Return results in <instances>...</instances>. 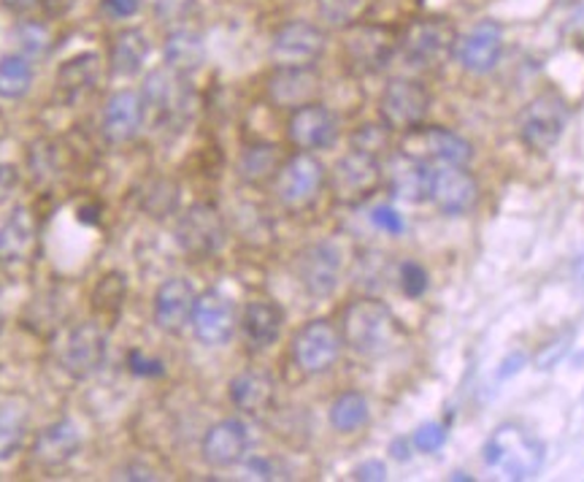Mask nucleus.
Listing matches in <instances>:
<instances>
[{"label":"nucleus","mask_w":584,"mask_h":482,"mask_svg":"<svg viewBox=\"0 0 584 482\" xmlns=\"http://www.w3.org/2000/svg\"><path fill=\"white\" fill-rule=\"evenodd\" d=\"M341 341L363 358L387 356L401 339V325L379 299L350 301L341 312Z\"/></svg>","instance_id":"f257e3e1"},{"label":"nucleus","mask_w":584,"mask_h":482,"mask_svg":"<svg viewBox=\"0 0 584 482\" xmlns=\"http://www.w3.org/2000/svg\"><path fill=\"white\" fill-rule=\"evenodd\" d=\"M485 463L492 469H501L509 480H531L542 472L547 461V447L531 431L520 425H501L496 434L485 442Z\"/></svg>","instance_id":"f03ea898"},{"label":"nucleus","mask_w":584,"mask_h":482,"mask_svg":"<svg viewBox=\"0 0 584 482\" xmlns=\"http://www.w3.org/2000/svg\"><path fill=\"white\" fill-rule=\"evenodd\" d=\"M401 155L425 166H469L474 160V144L443 125H417L403 133Z\"/></svg>","instance_id":"7ed1b4c3"},{"label":"nucleus","mask_w":584,"mask_h":482,"mask_svg":"<svg viewBox=\"0 0 584 482\" xmlns=\"http://www.w3.org/2000/svg\"><path fill=\"white\" fill-rule=\"evenodd\" d=\"M571 109L563 95L542 93L520 111L516 131H520L522 144L533 153H549L555 144L563 138L565 125H569Z\"/></svg>","instance_id":"20e7f679"},{"label":"nucleus","mask_w":584,"mask_h":482,"mask_svg":"<svg viewBox=\"0 0 584 482\" xmlns=\"http://www.w3.org/2000/svg\"><path fill=\"white\" fill-rule=\"evenodd\" d=\"M385 182L381 162L374 155H365L361 149H350L336 160V166L328 173V188L336 204L341 206H361Z\"/></svg>","instance_id":"39448f33"},{"label":"nucleus","mask_w":584,"mask_h":482,"mask_svg":"<svg viewBox=\"0 0 584 482\" xmlns=\"http://www.w3.org/2000/svg\"><path fill=\"white\" fill-rule=\"evenodd\" d=\"M328 173H325L323 160L314 158L312 153H295L279 168L273 188H277V198L284 209L303 212L319 198Z\"/></svg>","instance_id":"423d86ee"},{"label":"nucleus","mask_w":584,"mask_h":482,"mask_svg":"<svg viewBox=\"0 0 584 482\" xmlns=\"http://www.w3.org/2000/svg\"><path fill=\"white\" fill-rule=\"evenodd\" d=\"M430 111V93L423 82L398 80L387 82L379 98V117L392 133H406L412 128L423 125V120Z\"/></svg>","instance_id":"0eeeda50"},{"label":"nucleus","mask_w":584,"mask_h":482,"mask_svg":"<svg viewBox=\"0 0 584 482\" xmlns=\"http://www.w3.org/2000/svg\"><path fill=\"white\" fill-rule=\"evenodd\" d=\"M228 241V226L215 204H193L177 222V244L195 261L217 255Z\"/></svg>","instance_id":"6e6552de"},{"label":"nucleus","mask_w":584,"mask_h":482,"mask_svg":"<svg viewBox=\"0 0 584 482\" xmlns=\"http://www.w3.org/2000/svg\"><path fill=\"white\" fill-rule=\"evenodd\" d=\"M398 33L385 25H355L344 36V60L346 69L355 74L368 76L387 69L398 49Z\"/></svg>","instance_id":"1a4fd4ad"},{"label":"nucleus","mask_w":584,"mask_h":482,"mask_svg":"<svg viewBox=\"0 0 584 482\" xmlns=\"http://www.w3.org/2000/svg\"><path fill=\"white\" fill-rule=\"evenodd\" d=\"M341 334L330 321H312L292 336V361L308 377L330 372L341 356Z\"/></svg>","instance_id":"9d476101"},{"label":"nucleus","mask_w":584,"mask_h":482,"mask_svg":"<svg viewBox=\"0 0 584 482\" xmlns=\"http://www.w3.org/2000/svg\"><path fill=\"white\" fill-rule=\"evenodd\" d=\"M328 47V36L323 27L312 22H288L273 33L271 58L277 69H312Z\"/></svg>","instance_id":"9b49d317"},{"label":"nucleus","mask_w":584,"mask_h":482,"mask_svg":"<svg viewBox=\"0 0 584 482\" xmlns=\"http://www.w3.org/2000/svg\"><path fill=\"white\" fill-rule=\"evenodd\" d=\"M344 272V255L333 241H317L306 250L297 252L295 274L301 279L303 290L314 299H328L336 293Z\"/></svg>","instance_id":"f8f14e48"},{"label":"nucleus","mask_w":584,"mask_h":482,"mask_svg":"<svg viewBox=\"0 0 584 482\" xmlns=\"http://www.w3.org/2000/svg\"><path fill=\"white\" fill-rule=\"evenodd\" d=\"M428 198L441 215H469L479 204V182L465 166H430Z\"/></svg>","instance_id":"ddd939ff"},{"label":"nucleus","mask_w":584,"mask_h":482,"mask_svg":"<svg viewBox=\"0 0 584 482\" xmlns=\"http://www.w3.org/2000/svg\"><path fill=\"white\" fill-rule=\"evenodd\" d=\"M106 347H109V336H106L104 325L98 323H78L65 334L63 347H60V366L73 379H87L104 366Z\"/></svg>","instance_id":"4468645a"},{"label":"nucleus","mask_w":584,"mask_h":482,"mask_svg":"<svg viewBox=\"0 0 584 482\" xmlns=\"http://www.w3.org/2000/svg\"><path fill=\"white\" fill-rule=\"evenodd\" d=\"M503 52V27L496 20H482L454 38L452 58L469 74L485 76L498 65Z\"/></svg>","instance_id":"2eb2a0df"},{"label":"nucleus","mask_w":584,"mask_h":482,"mask_svg":"<svg viewBox=\"0 0 584 482\" xmlns=\"http://www.w3.org/2000/svg\"><path fill=\"white\" fill-rule=\"evenodd\" d=\"M288 138L297 153H317L333 147L339 138V117L319 100L292 109L288 120Z\"/></svg>","instance_id":"dca6fc26"},{"label":"nucleus","mask_w":584,"mask_h":482,"mask_svg":"<svg viewBox=\"0 0 584 482\" xmlns=\"http://www.w3.org/2000/svg\"><path fill=\"white\" fill-rule=\"evenodd\" d=\"M454 27L447 20H419L406 27L398 47L403 49V58L419 69H430V65L441 63L447 55H452L454 47Z\"/></svg>","instance_id":"f3484780"},{"label":"nucleus","mask_w":584,"mask_h":482,"mask_svg":"<svg viewBox=\"0 0 584 482\" xmlns=\"http://www.w3.org/2000/svg\"><path fill=\"white\" fill-rule=\"evenodd\" d=\"M193 334L200 345L206 347H224L233 339L235 328H239V315H235V304L222 293V290H204L195 299L193 310Z\"/></svg>","instance_id":"a211bd4d"},{"label":"nucleus","mask_w":584,"mask_h":482,"mask_svg":"<svg viewBox=\"0 0 584 482\" xmlns=\"http://www.w3.org/2000/svg\"><path fill=\"white\" fill-rule=\"evenodd\" d=\"M146 106L136 89H117L100 115V133L109 144H127L138 136L144 125Z\"/></svg>","instance_id":"6ab92c4d"},{"label":"nucleus","mask_w":584,"mask_h":482,"mask_svg":"<svg viewBox=\"0 0 584 482\" xmlns=\"http://www.w3.org/2000/svg\"><path fill=\"white\" fill-rule=\"evenodd\" d=\"M250 450V431L239 418H224L211 425L200 442L204 461L211 469H230L239 467Z\"/></svg>","instance_id":"aec40b11"},{"label":"nucleus","mask_w":584,"mask_h":482,"mask_svg":"<svg viewBox=\"0 0 584 482\" xmlns=\"http://www.w3.org/2000/svg\"><path fill=\"white\" fill-rule=\"evenodd\" d=\"M195 290L184 277H171L155 293V323L166 334H182L193 321Z\"/></svg>","instance_id":"412c9836"},{"label":"nucleus","mask_w":584,"mask_h":482,"mask_svg":"<svg viewBox=\"0 0 584 482\" xmlns=\"http://www.w3.org/2000/svg\"><path fill=\"white\" fill-rule=\"evenodd\" d=\"M78 450H82V434L73 420L63 418L38 431L33 442V461L41 463L44 469H58L73 461Z\"/></svg>","instance_id":"4be33fe9"},{"label":"nucleus","mask_w":584,"mask_h":482,"mask_svg":"<svg viewBox=\"0 0 584 482\" xmlns=\"http://www.w3.org/2000/svg\"><path fill=\"white\" fill-rule=\"evenodd\" d=\"M319 87H323V82H319L314 65L312 69H277L268 76L266 93L273 106L297 109V106L317 100Z\"/></svg>","instance_id":"5701e85b"},{"label":"nucleus","mask_w":584,"mask_h":482,"mask_svg":"<svg viewBox=\"0 0 584 482\" xmlns=\"http://www.w3.org/2000/svg\"><path fill=\"white\" fill-rule=\"evenodd\" d=\"M100 82V58L95 52L76 55L60 65L54 76V93L65 106H78L95 93Z\"/></svg>","instance_id":"b1692460"},{"label":"nucleus","mask_w":584,"mask_h":482,"mask_svg":"<svg viewBox=\"0 0 584 482\" xmlns=\"http://www.w3.org/2000/svg\"><path fill=\"white\" fill-rule=\"evenodd\" d=\"M284 328V312L277 301L268 299H255L244 306V315H241V330H244V339L252 350H268L279 341Z\"/></svg>","instance_id":"393cba45"},{"label":"nucleus","mask_w":584,"mask_h":482,"mask_svg":"<svg viewBox=\"0 0 584 482\" xmlns=\"http://www.w3.org/2000/svg\"><path fill=\"white\" fill-rule=\"evenodd\" d=\"M228 396L239 412L263 414L277 401V383H273V377L268 372L250 369V372H241L230 379Z\"/></svg>","instance_id":"a878e982"},{"label":"nucleus","mask_w":584,"mask_h":482,"mask_svg":"<svg viewBox=\"0 0 584 482\" xmlns=\"http://www.w3.org/2000/svg\"><path fill=\"white\" fill-rule=\"evenodd\" d=\"M38 226L31 209L16 206L0 226V261L3 263H25L36 252Z\"/></svg>","instance_id":"bb28decb"},{"label":"nucleus","mask_w":584,"mask_h":482,"mask_svg":"<svg viewBox=\"0 0 584 482\" xmlns=\"http://www.w3.org/2000/svg\"><path fill=\"white\" fill-rule=\"evenodd\" d=\"M142 98L146 111H151L157 120H171L184 109L187 93L179 84V74H173L171 69H157L146 76Z\"/></svg>","instance_id":"cd10ccee"},{"label":"nucleus","mask_w":584,"mask_h":482,"mask_svg":"<svg viewBox=\"0 0 584 482\" xmlns=\"http://www.w3.org/2000/svg\"><path fill=\"white\" fill-rule=\"evenodd\" d=\"M387 188H390V193L396 195V198L409 201V204H419V201L428 198L430 166L406 158V155H398L390 166Z\"/></svg>","instance_id":"c85d7f7f"},{"label":"nucleus","mask_w":584,"mask_h":482,"mask_svg":"<svg viewBox=\"0 0 584 482\" xmlns=\"http://www.w3.org/2000/svg\"><path fill=\"white\" fill-rule=\"evenodd\" d=\"M146 55H149V38H146L138 27L120 31L114 36V41H111L109 52L111 74L120 76V80H131V76L142 74Z\"/></svg>","instance_id":"c756f323"},{"label":"nucleus","mask_w":584,"mask_h":482,"mask_svg":"<svg viewBox=\"0 0 584 482\" xmlns=\"http://www.w3.org/2000/svg\"><path fill=\"white\" fill-rule=\"evenodd\" d=\"M166 65L179 76L195 74V71L204 65L206 60V47L204 38L195 31H187V27H179L171 36L166 38Z\"/></svg>","instance_id":"7c9ffc66"},{"label":"nucleus","mask_w":584,"mask_h":482,"mask_svg":"<svg viewBox=\"0 0 584 482\" xmlns=\"http://www.w3.org/2000/svg\"><path fill=\"white\" fill-rule=\"evenodd\" d=\"M282 162H284L282 149H279L277 144H266V142L250 144L239 158V177L244 179L246 184L273 182L279 168H282Z\"/></svg>","instance_id":"2f4dec72"},{"label":"nucleus","mask_w":584,"mask_h":482,"mask_svg":"<svg viewBox=\"0 0 584 482\" xmlns=\"http://www.w3.org/2000/svg\"><path fill=\"white\" fill-rule=\"evenodd\" d=\"M328 420L330 425H333V431H339V434H355V431H361L370 420L368 399H365L361 390H344V394L336 396L333 403H330Z\"/></svg>","instance_id":"473e14b6"},{"label":"nucleus","mask_w":584,"mask_h":482,"mask_svg":"<svg viewBox=\"0 0 584 482\" xmlns=\"http://www.w3.org/2000/svg\"><path fill=\"white\" fill-rule=\"evenodd\" d=\"M127 299V277L120 272H109L98 279L93 290V312L104 317H120Z\"/></svg>","instance_id":"72a5a7b5"},{"label":"nucleus","mask_w":584,"mask_h":482,"mask_svg":"<svg viewBox=\"0 0 584 482\" xmlns=\"http://www.w3.org/2000/svg\"><path fill=\"white\" fill-rule=\"evenodd\" d=\"M33 87V65L22 55H9L0 60V98L20 100Z\"/></svg>","instance_id":"f704fd0d"},{"label":"nucleus","mask_w":584,"mask_h":482,"mask_svg":"<svg viewBox=\"0 0 584 482\" xmlns=\"http://www.w3.org/2000/svg\"><path fill=\"white\" fill-rule=\"evenodd\" d=\"M27 418L14 403H0V463L14 458L25 445Z\"/></svg>","instance_id":"c9c22d12"},{"label":"nucleus","mask_w":584,"mask_h":482,"mask_svg":"<svg viewBox=\"0 0 584 482\" xmlns=\"http://www.w3.org/2000/svg\"><path fill=\"white\" fill-rule=\"evenodd\" d=\"M179 206V188L171 179H160V182L149 184L144 195V209L151 217H168L171 212H177Z\"/></svg>","instance_id":"e433bc0d"},{"label":"nucleus","mask_w":584,"mask_h":482,"mask_svg":"<svg viewBox=\"0 0 584 482\" xmlns=\"http://www.w3.org/2000/svg\"><path fill=\"white\" fill-rule=\"evenodd\" d=\"M390 128L381 122V125H361L355 133H352V149H361L365 155H374L379 158L381 153L390 149Z\"/></svg>","instance_id":"4c0bfd02"},{"label":"nucleus","mask_w":584,"mask_h":482,"mask_svg":"<svg viewBox=\"0 0 584 482\" xmlns=\"http://www.w3.org/2000/svg\"><path fill=\"white\" fill-rule=\"evenodd\" d=\"M16 38H20V47L27 58H47L49 49H52V33L47 31L38 22H25L16 31Z\"/></svg>","instance_id":"58836bf2"},{"label":"nucleus","mask_w":584,"mask_h":482,"mask_svg":"<svg viewBox=\"0 0 584 482\" xmlns=\"http://www.w3.org/2000/svg\"><path fill=\"white\" fill-rule=\"evenodd\" d=\"M414 450L423 453V456H434L447 445V425L443 423H423L412 434Z\"/></svg>","instance_id":"ea45409f"},{"label":"nucleus","mask_w":584,"mask_h":482,"mask_svg":"<svg viewBox=\"0 0 584 482\" xmlns=\"http://www.w3.org/2000/svg\"><path fill=\"white\" fill-rule=\"evenodd\" d=\"M401 290L409 296V299H423L425 290H428V272L419 266L417 261H406L401 266Z\"/></svg>","instance_id":"a19ab883"},{"label":"nucleus","mask_w":584,"mask_h":482,"mask_svg":"<svg viewBox=\"0 0 584 482\" xmlns=\"http://www.w3.org/2000/svg\"><path fill=\"white\" fill-rule=\"evenodd\" d=\"M319 11H323L333 25H350V22L361 14V0H323Z\"/></svg>","instance_id":"79ce46f5"},{"label":"nucleus","mask_w":584,"mask_h":482,"mask_svg":"<svg viewBox=\"0 0 584 482\" xmlns=\"http://www.w3.org/2000/svg\"><path fill=\"white\" fill-rule=\"evenodd\" d=\"M571 339H574V334L569 330V334H563L560 339L549 341V345L542 350V356L536 358V369H542V372H549V369L558 366V363L565 358V352H569Z\"/></svg>","instance_id":"37998d69"},{"label":"nucleus","mask_w":584,"mask_h":482,"mask_svg":"<svg viewBox=\"0 0 584 482\" xmlns=\"http://www.w3.org/2000/svg\"><path fill=\"white\" fill-rule=\"evenodd\" d=\"M370 222H374L379 231L390 233V237H401L403 233V220L392 206H376V209L370 212Z\"/></svg>","instance_id":"c03bdc74"},{"label":"nucleus","mask_w":584,"mask_h":482,"mask_svg":"<svg viewBox=\"0 0 584 482\" xmlns=\"http://www.w3.org/2000/svg\"><path fill=\"white\" fill-rule=\"evenodd\" d=\"M195 11V0H160L157 3V16L162 22H182Z\"/></svg>","instance_id":"a18cd8bd"},{"label":"nucleus","mask_w":584,"mask_h":482,"mask_svg":"<svg viewBox=\"0 0 584 482\" xmlns=\"http://www.w3.org/2000/svg\"><path fill=\"white\" fill-rule=\"evenodd\" d=\"M244 467H246V474H250V478H255V480H277V478H282V474H279L277 461H271V458H266V456L246 458Z\"/></svg>","instance_id":"49530a36"},{"label":"nucleus","mask_w":584,"mask_h":482,"mask_svg":"<svg viewBox=\"0 0 584 482\" xmlns=\"http://www.w3.org/2000/svg\"><path fill=\"white\" fill-rule=\"evenodd\" d=\"M352 480L385 482L387 480V463L379 461V458H370V461L357 463V467L352 469Z\"/></svg>","instance_id":"de8ad7c7"},{"label":"nucleus","mask_w":584,"mask_h":482,"mask_svg":"<svg viewBox=\"0 0 584 482\" xmlns=\"http://www.w3.org/2000/svg\"><path fill=\"white\" fill-rule=\"evenodd\" d=\"M131 369L142 377H157L162 374V363L151 361V358H142V352H131Z\"/></svg>","instance_id":"09e8293b"},{"label":"nucleus","mask_w":584,"mask_h":482,"mask_svg":"<svg viewBox=\"0 0 584 482\" xmlns=\"http://www.w3.org/2000/svg\"><path fill=\"white\" fill-rule=\"evenodd\" d=\"M525 363H527L525 352H511L509 358H503L501 369H498V379L514 377L516 372H522V369H525Z\"/></svg>","instance_id":"8fccbe9b"},{"label":"nucleus","mask_w":584,"mask_h":482,"mask_svg":"<svg viewBox=\"0 0 584 482\" xmlns=\"http://www.w3.org/2000/svg\"><path fill=\"white\" fill-rule=\"evenodd\" d=\"M104 9L111 16L122 20V16H133L138 11V0H104Z\"/></svg>","instance_id":"3c124183"},{"label":"nucleus","mask_w":584,"mask_h":482,"mask_svg":"<svg viewBox=\"0 0 584 482\" xmlns=\"http://www.w3.org/2000/svg\"><path fill=\"white\" fill-rule=\"evenodd\" d=\"M412 439H406V436H398V439L390 442V456L396 458V461H409L412 458Z\"/></svg>","instance_id":"603ef678"},{"label":"nucleus","mask_w":584,"mask_h":482,"mask_svg":"<svg viewBox=\"0 0 584 482\" xmlns=\"http://www.w3.org/2000/svg\"><path fill=\"white\" fill-rule=\"evenodd\" d=\"M122 472L125 474H120V478H125V480H155V474L144 467H125Z\"/></svg>","instance_id":"864d4df0"},{"label":"nucleus","mask_w":584,"mask_h":482,"mask_svg":"<svg viewBox=\"0 0 584 482\" xmlns=\"http://www.w3.org/2000/svg\"><path fill=\"white\" fill-rule=\"evenodd\" d=\"M36 3L38 0H3L5 9H11V11H27V9H33Z\"/></svg>","instance_id":"5fc2aeb1"},{"label":"nucleus","mask_w":584,"mask_h":482,"mask_svg":"<svg viewBox=\"0 0 584 482\" xmlns=\"http://www.w3.org/2000/svg\"><path fill=\"white\" fill-rule=\"evenodd\" d=\"M574 268H576V279H580V282L584 285V252H582V255H580V257H576Z\"/></svg>","instance_id":"6e6d98bb"},{"label":"nucleus","mask_w":584,"mask_h":482,"mask_svg":"<svg viewBox=\"0 0 584 482\" xmlns=\"http://www.w3.org/2000/svg\"><path fill=\"white\" fill-rule=\"evenodd\" d=\"M0 325H3V315H0Z\"/></svg>","instance_id":"4d7b16f0"}]
</instances>
